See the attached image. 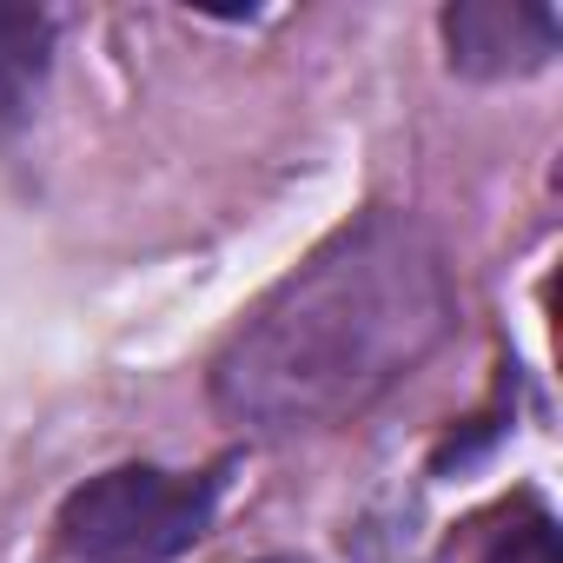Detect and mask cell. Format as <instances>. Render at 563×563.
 <instances>
[{
  "mask_svg": "<svg viewBox=\"0 0 563 563\" xmlns=\"http://www.w3.org/2000/svg\"><path fill=\"white\" fill-rule=\"evenodd\" d=\"M457 325L444 245L411 212L339 225L212 358V405L252 431H325L405 385Z\"/></svg>",
  "mask_w": 563,
  "mask_h": 563,
  "instance_id": "cell-1",
  "label": "cell"
},
{
  "mask_svg": "<svg viewBox=\"0 0 563 563\" xmlns=\"http://www.w3.org/2000/svg\"><path fill=\"white\" fill-rule=\"evenodd\" d=\"M219 477L113 464L60 504V550L80 563H173L212 523Z\"/></svg>",
  "mask_w": 563,
  "mask_h": 563,
  "instance_id": "cell-2",
  "label": "cell"
},
{
  "mask_svg": "<svg viewBox=\"0 0 563 563\" xmlns=\"http://www.w3.org/2000/svg\"><path fill=\"white\" fill-rule=\"evenodd\" d=\"M438 27L451 74L464 80H523L556 54V8L543 0H457Z\"/></svg>",
  "mask_w": 563,
  "mask_h": 563,
  "instance_id": "cell-3",
  "label": "cell"
},
{
  "mask_svg": "<svg viewBox=\"0 0 563 563\" xmlns=\"http://www.w3.org/2000/svg\"><path fill=\"white\" fill-rule=\"evenodd\" d=\"M47 54H54V21L41 8H8L0 0V146H8L47 80Z\"/></svg>",
  "mask_w": 563,
  "mask_h": 563,
  "instance_id": "cell-4",
  "label": "cell"
},
{
  "mask_svg": "<svg viewBox=\"0 0 563 563\" xmlns=\"http://www.w3.org/2000/svg\"><path fill=\"white\" fill-rule=\"evenodd\" d=\"M484 563H563V537H556L550 510L523 504V510H517V517H510V523L490 537Z\"/></svg>",
  "mask_w": 563,
  "mask_h": 563,
  "instance_id": "cell-5",
  "label": "cell"
}]
</instances>
